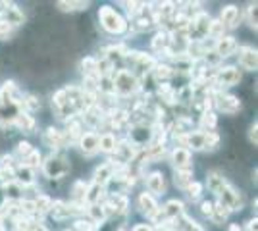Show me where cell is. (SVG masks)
Segmentation results:
<instances>
[{"label": "cell", "instance_id": "cell-1", "mask_svg": "<svg viewBox=\"0 0 258 231\" xmlns=\"http://www.w3.org/2000/svg\"><path fill=\"white\" fill-rule=\"evenodd\" d=\"M98 20H100V25L104 27V31L112 35H119L127 29L125 20L114 8H110V6H102L98 10Z\"/></svg>", "mask_w": 258, "mask_h": 231}, {"label": "cell", "instance_id": "cell-2", "mask_svg": "<svg viewBox=\"0 0 258 231\" xmlns=\"http://www.w3.org/2000/svg\"><path fill=\"white\" fill-rule=\"evenodd\" d=\"M43 172L46 177L50 179H62L72 172V162L70 158L64 154H52L46 158V162L43 164Z\"/></svg>", "mask_w": 258, "mask_h": 231}, {"label": "cell", "instance_id": "cell-3", "mask_svg": "<svg viewBox=\"0 0 258 231\" xmlns=\"http://www.w3.org/2000/svg\"><path fill=\"white\" fill-rule=\"evenodd\" d=\"M112 85H114V93L119 95H133L139 91V81L127 69H118L116 75L112 77Z\"/></svg>", "mask_w": 258, "mask_h": 231}, {"label": "cell", "instance_id": "cell-4", "mask_svg": "<svg viewBox=\"0 0 258 231\" xmlns=\"http://www.w3.org/2000/svg\"><path fill=\"white\" fill-rule=\"evenodd\" d=\"M214 102H216V108L224 114H229L233 116L237 112L241 110V100L239 97H233V95H224L220 91H214Z\"/></svg>", "mask_w": 258, "mask_h": 231}, {"label": "cell", "instance_id": "cell-5", "mask_svg": "<svg viewBox=\"0 0 258 231\" xmlns=\"http://www.w3.org/2000/svg\"><path fill=\"white\" fill-rule=\"evenodd\" d=\"M214 81L216 85H220V87H231V85H237L241 81V73L233 66L220 67V69H216Z\"/></svg>", "mask_w": 258, "mask_h": 231}, {"label": "cell", "instance_id": "cell-6", "mask_svg": "<svg viewBox=\"0 0 258 231\" xmlns=\"http://www.w3.org/2000/svg\"><path fill=\"white\" fill-rule=\"evenodd\" d=\"M237 52H239V66L243 69H247V71L256 69L258 54L252 46H241V48H237Z\"/></svg>", "mask_w": 258, "mask_h": 231}, {"label": "cell", "instance_id": "cell-7", "mask_svg": "<svg viewBox=\"0 0 258 231\" xmlns=\"http://www.w3.org/2000/svg\"><path fill=\"white\" fill-rule=\"evenodd\" d=\"M77 143H79L81 152L87 154V156H91V154H95L98 150V133H95V131L83 133Z\"/></svg>", "mask_w": 258, "mask_h": 231}, {"label": "cell", "instance_id": "cell-8", "mask_svg": "<svg viewBox=\"0 0 258 231\" xmlns=\"http://www.w3.org/2000/svg\"><path fill=\"white\" fill-rule=\"evenodd\" d=\"M214 46H216V54L220 56V58H227V56H231L239 48L233 37H222V39L216 41Z\"/></svg>", "mask_w": 258, "mask_h": 231}, {"label": "cell", "instance_id": "cell-9", "mask_svg": "<svg viewBox=\"0 0 258 231\" xmlns=\"http://www.w3.org/2000/svg\"><path fill=\"white\" fill-rule=\"evenodd\" d=\"M172 162L175 170H191V152L183 146H177L172 152Z\"/></svg>", "mask_w": 258, "mask_h": 231}, {"label": "cell", "instance_id": "cell-10", "mask_svg": "<svg viewBox=\"0 0 258 231\" xmlns=\"http://www.w3.org/2000/svg\"><path fill=\"white\" fill-rule=\"evenodd\" d=\"M206 185H208V189H210L214 195L220 197V193L226 189L227 181H226V177L222 176L220 172H210V174L206 176Z\"/></svg>", "mask_w": 258, "mask_h": 231}, {"label": "cell", "instance_id": "cell-11", "mask_svg": "<svg viewBox=\"0 0 258 231\" xmlns=\"http://www.w3.org/2000/svg\"><path fill=\"white\" fill-rule=\"evenodd\" d=\"M43 141L46 146H50V148H60L64 143V133L58 131L56 127H48L46 131L43 133Z\"/></svg>", "mask_w": 258, "mask_h": 231}, {"label": "cell", "instance_id": "cell-12", "mask_svg": "<svg viewBox=\"0 0 258 231\" xmlns=\"http://www.w3.org/2000/svg\"><path fill=\"white\" fill-rule=\"evenodd\" d=\"M139 206H141V212L143 214H147L149 218H152L156 212H158V204H156V200L152 197L151 193H141L139 197Z\"/></svg>", "mask_w": 258, "mask_h": 231}, {"label": "cell", "instance_id": "cell-13", "mask_svg": "<svg viewBox=\"0 0 258 231\" xmlns=\"http://www.w3.org/2000/svg\"><path fill=\"white\" fill-rule=\"evenodd\" d=\"M112 177H114L112 164L106 162V164H102L97 172H95V181H93V183H97V185H100V187H106L108 183L112 181Z\"/></svg>", "mask_w": 258, "mask_h": 231}, {"label": "cell", "instance_id": "cell-14", "mask_svg": "<svg viewBox=\"0 0 258 231\" xmlns=\"http://www.w3.org/2000/svg\"><path fill=\"white\" fill-rule=\"evenodd\" d=\"M116 135L114 133H102V135H98V150H102V152H114L116 150Z\"/></svg>", "mask_w": 258, "mask_h": 231}, {"label": "cell", "instance_id": "cell-15", "mask_svg": "<svg viewBox=\"0 0 258 231\" xmlns=\"http://www.w3.org/2000/svg\"><path fill=\"white\" fill-rule=\"evenodd\" d=\"M173 183H175V187L187 189L193 183V170H175L173 172Z\"/></svg>", "mask_w": 258, "mask_h": 231}, {"label": "cell", "instance_id": "cell-16", "mask_svg": "<svg viewBox=\"0 0 258 231\" xmlns=\"http://www.w3.org/2000/svg\"><path fill=\"white\" fill-rule=\"evenodd\" d=\"M222 25L224 27H235L237 22H239V8L237 6H226L222 10Z\"/></svg>", "mask_w": 258, "mask_h": 231}, {"label": "cell", "instance_id": "cell-17", "mask_svg": "<svg viewBox=\"0 0 258 231\" xmlns=\"http://www.w3.org/2000/svg\"><path fill=\"white\" fill-rule=\"evenodd\" d=\"M162 216H164V220H173V218H177V216H181L183 214V202L179 200H170L164 208H160Z\"/></svg>", "mask_w": 258, "mask_h": 231}, {"label": "cell", "instance_id": "cell-18", "mask_svg": "<svg viewBox=\"0 0 258 231\" xmlns=\"http://www.w3.org/2000/svg\"><path fill=\"white\" fill-rule=\"evenodd\" d=\"M14 125L20 127V129H23V131L33 133V129H35V118H33L31 114H27V112L22 110L20 114H18V118H16V121H14Z\"/></svg>", "mask_w": 258, "mask_h": 231}, {"label": "cell", "instance_id": "cell-19", "mask_svg": "<svg viewBox=\"0 0 258 231\" xmlns=\"http://www.w3.org/2000/svg\"><path fill=\"white\" fill-rule=\"evenodd\" d=\"M147 187L151 193H156V195H162L164 193V176H162L160 172H154L151 176L147 177Z\"/></svg>", "mask_w": 258, "mask_h": 231}, {"label": "cell", "instance_id": "cell-20", "mask_svg": "<svg viewBox=\"0 0 258 231\" xmlns=\"http://www.w3.org/2000/svg\"><path fill=\"white\" fill-rule=\"evenodd\" d=\"M87 187H89V185H85L83 181H76V183L72 185V200H74V204H76V206L85 204Z\"/></svg>", "mask_w": 258, "mask_h": 231}, {"label": "cell", "instance_id": "cell-21", "mask_svg": "<svg viewBox=\"0 0 258 231\" xmlns=\"http://www.w3.org/2000/svg\"><path fill=\"white\" fill-rule=\"evenodd\" d=\"M170 44H172V39H170V33H168V31H160V33H156V37L152 39V48L158 50V52L170 50Z\"/></svg>", "mask_w": 258, "mask_h": 231}, {"label": "cell", "instance_id": "cell-22", "mask_svg": "<svg viewBox=\"0 0 258 231\" xmlns=\"http://www.w3.org/2000/svg\"><path fill=\"white\" fill-rule=\"evenodd\" d=\"M102 191H104V187H100V185H97V183L89 185V187H87V193H85V204L87 206H91V204H98V202H100V197H102Z\"/></svg>", "mask_w": 258, "mask_h": 231}, {"label": "cell", "instance_id": "cell-23", "mask_svg": "<svg viewBox=\"0 0 258 231\" xmlns=\"http://www.w3.org/2000/svg\"><path fill=\"white\" fill-rule=\"evenodd\" d=\"M22 108L27 112V114L39 110V108H41V99H39V95H25L22 100Z\"/></svg>", "mask_w": 258, "mask_h": 231}, {"label": "cell", "instance_id": "cell-24", "mask_svg": "<svg viewBox=\"0 0 258 231\" xmlns=\"http://www.w3.org/2000/svg\"><path fill=\"white\" fill-rule=\"evenodd\" d=\"M229 212H231V210L227 208V206H224L222 202H216L214 208H212V216H210V218L214 220V223H222V221L227 220Z\"/></svg>", "mask_w": 258, "mask_h": 231}, {"label": "cell", "instance_id": "cell-25", "mask_svg": "<svg viewBox=\"0 0 258 231\" xmlns=\"http://www.w3.org/2000/svg\"><path fill=\"white\" fill-rule=\"evenodd\" d=\"M87 212H89V220H93L95 223H100V221L106 220V214H104V208L100 206V204H91V206H87Z\"/></svg>", "mask_w": 258, "mask_h": 231}, {"label": "cell", "instance_id": "cell-26", "mask_svg": "<svg viewBox=\"0 0 258 231\" xmlns=\"http://www.w3.org/2000/svg\"><path fill=\"white\" fill-rule=\"evenodd\" d=\"M33 204H35V212L39 214V212H50L52 208V200L50 197H46V195H39V197L33 200Z\"/></svg>", "mask_w": 258, "mask_h": 231}, {"label": "cell", "instance_id": "cell-27", "mask_svg": "<svg viewBox=\"0 0 258 231\" xmlns=\"http://www.w3.org/2000/svg\"><path fill=\"white\" fill-rule=\"evenodd\" d=\"M224 25H222V22H210V27H208V37L210 39H214V41H218V39H222L224 37Z\"/></svg>", "mask_w": 258, "mask_h": 231}, {"label": "cell", "instance_id": "cell-28", "mask_svg": "<svg viewBox=\"0 0 258 231\" xmlns=\"http://www.w3.org/2000/svg\"><path fill=\"white\" fill-rule=\"evenodd\" d=\"M151 25H152V22L149 18H135V20L131 22V29H133L135 33H141V31H147Z\"/></svg>", "mask_w": 258, "mask_h": 231}, {"label": "cell", "instance_id": "cell-29", "mask_svg": "<svg viewBox=\"0 0 258 231\" xmlns=\"http://www.w3.org/2000/svg\"><path fill=\"white\" fill-rule=\"evenodd\" d=\"M156 69H154V77L158 79V81H166V79H170V77L173 75V69L170 66H166V64H158V66H154Z\"/></svg>", "mask_w": 258, "mask_h": 231}, {"label": "cell", "instance_id": "cell-30", "mask_svg": "<svg viewBox=\"0 0 258 231\" xmlns=\"http://www.w3.org/2000/svg\"><path fill=\"white\" fill-rule=\"evenodd\" d=\"M23 166H27V168H37V166H41V152L39 150H33V152H29L25 158L22 160Z\"/></svg>", "mask_w": 258, "mask_h": 231}, {"label": "cell", "instance_id": "cell-31", "mask_svg": "<svg viewBox=\"0 0 258 231\" xmlns=\"http://www.w3.org/2000/svg\"><path fill=\"white\" fill-rule=\"evenodd\" d=\"M87 2H58V8L62 12H74V10H87Z\"/></svg>", "mask_w": 258, "mask_h": 231}, {"label": "cell", "instance_id": "cell-32", "mask_svg": "<svg viewBox=\"0 0 258 231\" xmlns=\"http://www.w3.org/2000/svg\"><path fill=\"white\" fill-rule=\"evenodd\" d=\"M74 231H97V223L93 220H77L74 223Z\"/></svg>", "mask_w": 258, "mask_h": 231}, {"label": "cell", "instance_id": "cell-33", "mask_svg": "<svg viewBox=\"0 0 258 231\" xmlns=\"http://www.w3.org/2000/svg\"><path fill=\"white\" fill-rule=\"evenodd\" d=\"M218 118L214 112H203V127H208V131H214Z\"/></svg>", "mask_w": 258, "mask_h": 231}, {"label": "cell", "instance_id": "cell-34", "mask_svg": "<svg viewBox=\"0 0 258 231\" xmlns=\"http://www.w3.org/2000/svg\"><path fill=\"white\" fill-rule=\"evenodd\" d=\"M33 150H35V148H33L31 143H27V141H20V143H18V146H16V154H18L22 160L29 152H33Z\"/></svg>", "mask_w": 258, "mask_h": 231}, {"label": "cell", "instance_id": "cell-35", "mask_svg": "<svg viewBox=\"0 0 258 231\" xmlns=\"http://www.w3.org/2000/svg\"><path fill=\"white\" fill-rule=\"evenodd\" d=\"M201 193H203V185L197 183V181H193V183L187 187V195H189L191 198H199L201 197Z\"/></svg>", "mask_w": 258, "mask_h": 231}, {"label": "cell", "instance_id": "cell-36", "mask_svg": "<svg viewBox=\"0 0 258 231\" xmlns=\"http://www.w3.org/2000/svg\"><path fill=\"white\" fill-rule=\"evenodd\" d=\"M248 23H250L252 29H256V4L248 6Z\"/></svg>", "mask_w": 258, "mask_h": 231}, {"label": "cell", "instance_id": "cell-37", "mask_svg": "<svg viewBox=\"0 0 258 231\" xmlns=\"http://www.w3.org/2000/svg\"><path fill=\"white\" fill-rule=\"evenodd\" d=\"M212 208H214V204L208 202V200H205V202L201 204V212H203L205 216H212Z\"/></svg>", "mask_w": 258, "mask_h": 231}, {"label": "cell", "instance_id": "cell-38", "mask_svg": "<svg viewBox=\"0 0 258 231\" xmlns=\"http://www.w3.org/2000/svg\"><path fill=\"white\" fill-rule=\"evenodd\" d=\"M248 141H250V144H254L256 146V121L250 125V133H248Z\"/></svg>", "mask_w": 258, "mask_h": 231}, {"label": "cell", "instance_id": "cell-39", "mask_svg": "<svg viewBox=\"0 0 258 231\" xmlns=\"http://www.w3.org/2000/svg\"><path fill=\"white\" fill-rule=\"evenodd\" d=\"M31 229H33V231H48V229H46V227L43 225V223H39V221H37V223H33Z\"/></svg>", "mask_w": 258, "mask_h": 231}, {"label": "cell", "instance_id": "cell-40", "mask_svg": "<svg viewBox=\"0 0 258 231\" xmlns=\"http://www.w3.org/2000/svg\"><path fill=\"white\" fill-rule=\"evenodd\" d=\"M133 231H152V229L151 227H147V225H143V223H139V225L133 227Z\"/></svg>", "mask_w": 258, "mask_h": 231}, {"label": "cell", "instance_id": "cell-41", "mask_svg": "<svg viewBox=\"0 0 258 231\" xmlns=\"http://www.w3.org/2000/svg\"><path fill=\"white\" fill-rule=\"evenodd\" d=\"M229 231H241V229H239V225H237V223H233V225L229 227Z\"/></svg>", "mask_w": 258, "mask_h": 231}, {"label": "cell", "instance_id": "cell-42", "mask_svg": "<svg viewBox=\"0 0 258 231\" xmlns=\"http://www.w3.org/2000/svg\"><path fill=\"white\" fill-rule=\"evenodd\" d=\"M0 223H2V218H0Z\"/></svg>", "mask_w": 258, "mask_h": 231}]
</instances>
